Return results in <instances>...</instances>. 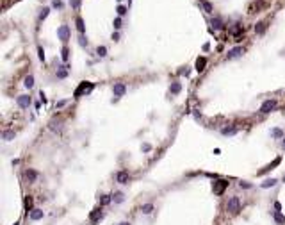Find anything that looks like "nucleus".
Here are the masks:
<instances>
[{
	"instance_id": "obj_38",
	"label": "nucleus",
	"mask_w": 285,
	"mask_h": 225,
	"mask_svg": "<svg viewBox=\"0 0 285 225\" xmlns=\"http://www.w3.org/2000/svg\"><path fill=\"white\" fill-rule=\"evenodd\" d=\"M38 56H39V59H41V61H45V50H43L41 47H38Z\"/></svg>"
},
{
	"instance_id": "obj_26",
	"label": "nucleus",
	"mask_w": 285,
	"mask_h": 225,
	"mask_svg": "<svg viewBox=\"0 0 285 225\" xmlns=\"http://www.w3.org/2000/svg\"><path fill=\"white\" fill-rule=\"evenodd\" d=\"M221 134L223 136H233V134H237V127H225V129H221Z\"/></svg>"
},
{
	"instance_id": "obj_41",
	"label": "nucleus",
	"mask_w": 285,
	"mask_h": 225,
	"mask_svg": "<svg viewBox=\"0 0 285 225\" xmlns=\"http://www.w3.org/2000/svg\"><path fill=\"white\" fill-rule=\"evenodd\" d=\"M141 150H143V152H150V150H152V147H150L148 143H144V145L141 147Z\"/></svg>"
},
{
	"instance_id": "obj_33",
	"label": "nucleus",
	"mask_w": 285,
	"mask_h": 225,
	"mask_svg": "<svg viewBox=\"0 0 285 225\" xmlns=\"http://www.w3.org/2000/svg\"><path fill=\"white\" fill-rule=\"evenodd\" d=\"M48 13H50V9H48V7H43V11L39 13V21H43V20L46 18V16H48Z\"/></svg>"
},
{
	"instance_id": "obj_48",
	"label": "nucleus",
	"mask_w": 285,
	"mask_h": 225,
	"mask_svg": "<svg viewBox=\"0 0 285 225\" xmlns=\"http://www.w3.org/2000/svg\"><path fill=\"white\" fill-rule=\"evenodd\" d=\"M118 2H121V0H118Z\"/></svg>"
},
{
	"instance_id": "obj_27",
	"label": "nucleus",
	"mask_w": 285,
	"mask_h": 225,
	"mask_svg": "<svg viewBox=\"0 0 285 225\" xmlns=\"http://www.w3.org/2000/svg\"><path fill=\"white\" fill-rule=\"evenodd\" d=\"M271 136H273L274 139H283V138H285L282 129H273V131H271Z\"/></svg>"
},
{
	"instance_id": "obj_4",
	"label": "nucleus",
	"mask_w": 285,
	"mask_h": 225,
	"mask_svg": "<svg viewBox=\"0 0 285 225\" xmlns=\"http://www.w3.org/2000/svg\"><path fill=\"white\" fill-rule=\"evenodd\" d=\"M228 188V181H223V179H219V181H216L214 184H212V189H214V193L216 195H223V191Z\"/></svg>"
},
{
	"instance_id": "obj_24",
	"label": "nucleus",
	"mask_w": 285,
	"mask_h": 225,
	"mask_svg": "<svg viewBox=\"0 0 285 225\" xmlns=\"http://www.w3.org/2000/svg\"><path fill=\"white\" fill-rule=\"evenodd\" d=\"M153 209H155L153 204H143V206H141V213H143V214H152Z\"/></svg>"
},
{
	"instance_id": "obj_21",
	"label": "nucleus",
	"mask_w": 285,
	"mask_h": 225,
	"mask_svg": "<svg viewBox=\"0 0 285 225\" xmlns=\"http://www.w3.org/2000/svg\"><path fill=\"white\" fill-rule=\"evenodd\" d=\"M169 91H171L173 95H178L180 91H182V84H180V82H171Z\"/></svg>"
},
{
	"instance_id": "obj_19",
	"label": "nucleus",
	"mask_w": 285,
	"mask_h": 225,
	"mask_svg": "<svg viewBox=\"0 0 285 225\" xmlns=\"http://www.w3.org/2000/svg\"><path fill=\"white\" fill-rule=\"evenodd\" d=\"M112 202L114 204H123V202H125V195H123L121 191H116L112 195Z\"/></svg>"
},
{
	"instance_id": "obj_7",
	"label": "nucleus",
	"mask_w": 285,
	"mask_h": 225,
	"mask_svg": "<svg viewBox=\"0 0 285 225\" xmlns=\"http://www.w3.org/2000/svg\"><path fill=\"white\" fill-rule=\"evenodd\" d=\"M102 218H103V213H102V209H100V207H96V209H93V211L89 213V220H91V223H93V225L98 223Z\"/></svg>"
},
{
	"instance_id": "obj_44",
	"label": "nucleus",
	"mask_w": 285,
	"mask_h": 225,
	"mask_svg": "<svg viewBox=\"0 0 285 225\" xmlns=\"http://www.w3.org/2000/svg\"><path fill=\"white\" fill-rule=\"evenodd\" d=\"M119 39V34L118 32H112V41H118Z\"/></svg>"
},
{
	"instance_id": "obj_32",
	"label": "nucleus",
	"mask_w": 285,
	"mask_h": 225,
	"mask_svg": "<svg viewBox=\"0 0 285 225\" xmlns=\"http://www.w3.org/2000/svg\"><path fill=\"white\" fill-rule=\"evenodd\" d=\"M68 75V70H66V66H62L61 70H57V79H64Z\"/></svg>"
},
{
	"instance_id": "obj_20",
	"label": "nucleus",
	"mask_w": 285,
	"mask_h": 225,
	"mask_svg": "<svg viewBox=\"0 0 285 225\" xmlns=\"http://www.w3.org/2000/svg\"><path fill=\"white\" fill-rule=\"evenodd\" d=\"M23 204H25V209H27V214H29V213H30V211H32V209H34V198H32V197H25V200H23Z\"/></svg>"
},
{
	"instance_id": "obj_40",
	"label": "nucleus",
	"mask_w": 285,
	"mask_h": 225,
	"mask_svg": "<svg viewBox=\"0 0 285 225\" xmlns=\"http://www.w3.org/2000/svg\"><path fill=\"white\" fill-rule=\"evenodd\" d=\"M52 5L57 7V9H61V7H62V2H61V0H54V4H52Z\"/></svg>"
},
{
	"instance_id": "obj_9",
	"label": "nucleus",
	"mask_w": 285,
	"mask_h": 225,
	"mask_svg": "<svg viewBox=\"0 0 285 225\" xmlns=\"http://www.w3.org/2000/svg\"><path fill=\"white\" fill-rule=\"evenodd\" d=\"M45 216V211L43 209H38V207H34L30 213H29V220H32V222H38Z\"/></svg>"
},
{
	"instance_id": "obj_25",
	"label": "nucleus",
	"mask_w": 285,
	"mask_h": 225,
	"mask_svg": "<svg viewBox=\"0 0 285 225\" xmlns=\"http://www.w3.org/2000/svg\"><path fill=\"white\" fill-rule=\"evenodd\" d=\"M23 84H25V88H34V75H27L25 79H23Z\"/></svg>"
},
{
	"instance_id": "obj_2",
	"label": "nucleus",
	"mask_w": 285,
	"mask_h": 225,
	"mask_svg": "<svg viewBox=\"0 0 285 225\" xmlns=\"http://www.w3.org/2000/svg\"><path fill=\"white\" fill-rule=\"evenodd\" d=\"M91 90H93V84H91V82H87V80H82V82H80V86L75 90L73 96H75V98H78L82 93H89Z\"/></svg>"
},
{
	"instance_id": "obj_47",
	"label": "nucleus",
	"mask_w": 285,
	"mask_h": 225,
	"mask_svg": "<svg viewBox=\"0 0 285 225\" xmlns=\"http://www.w3.org/2000/svg\"><path fill=\"white\" fill-rule=\"evenodd\" d=\"M14 225H20V223H18V222H16V223H14Z\"/></svg>"
},
{
	"instance_id": "obj_37",
	"label": "nucleus",
	"mask_w": 285,
	"mask_h": 225,
	"mask_svg": "<svg viewBox=\"0 0 285 225\" xmlns=\"http://www.w3.org/2000/svg\"><path fill=\"white\" fill-rule=\"evenodd\" d=\"M70 5H71L73 9H78V5H80V0H70Z\"/></svg>"
},
{
	"instance_id": "obj_14",
	"label": "nucleus",
	"mask_w": 285,
	"mask_h": 225,
	"mask_svg": "<svg viewBox=\"0 0 285 225\" xmlns=\"http://www.w3.org/2000/svg\"><path fill=\"white\" fill-rule=\"evenodd\" d=\"M280 163H282V159H280V157H276V159H274V161H273L271 165H267L266 168H262V170H260V171H258V175H262V173H266V171H269V170H273L274 166H278Z\"/></svg>"
},
{
	"instance_id": "obj_3",
	"label": "nucleus",
	"mask_w": 285,
	"mask_h": 225,
	"mask_svg": "<svg viewBox=\"0 0 285 225\" xmlns=\"http://www.w3.org/2000/svg\"><path fill=\"white\" fill-rule=\"evenodd\" d=\"M274 109H276V100H274V98L264 100V102H262V106H260V112H262V114H267V112L274 111Z\"/></svg>"
},
{
	"instance_id": "obj_5",
	"label": "nucleus",
	"mask_w": 285,
	"mask_h": 225,
	"mask_svg": "<svg viewBox=\"0 0 285 225\" xmlns=\"http://www.w3.org/2000/svg\"><path fill=\"white\" fill-rule=\"evenodd\" d=\"M57 36H59V39H61L62 43H66V41L70 39V27H68V25H61V27L57 29Z\"/></svg>"
},
{
	"instance_id": "obj_23",
	"label": "nucleus",
	"mask_w": 285,
	"mask_h": 225,
	"mask_svg": "<svg viewBox=\"0 0 285 225\" xmlns=\"http://www.w3.org/2000/svg\"><path fill=\"white\" fill-rule=\"evenodd\" d=\"M266 29H267L266 21H258V23L255 25V32H257V34H264V32H266Z\"/></svg>"
},
{
	"instance_id": "obj_18",
	"label": "nucleus",
	"mask_w": 285,
	"mask_h": 225,
	"mask_svg": "<svg viewBox=\"0 0 285 225\" xmlns=\"http://www.w3.org/2000/svg\"><path fill=\"white\" fill-rule=\"evenodd\" d=\"M75 25H77V31H78L80 34H84V32H86V25H84V20L80 18V16H77V18H75Z\"/></svg>"
},
{
	"instance_id": "obj_46",
	"label": "nucleus",
	"mask_w": 285,
	"mask_h": 225,
	"mask_svg": "<svg viewBox=\"0 0 285 225\" xmlns=\"http://www.w3.org/2000/svg\"><path fill=\"white\" fill-rule=\"evenodd\" d=\"M282 147H283V150H285V138H283V141H282Z\"/></svg>"
},
{
	"instance_id": "obj_15",
	"label": "nucleus",
	"mask_w": 285,
	"mask_h": 225,
	"mask_svg": "<svg viewBox=\"0 0 285 225\" xmlns=\"http://www.w3.org/2000/svg\"><path fill=\"white\" fill-rule=\"evenodd\" d=\"M276 184H278V181L271 177V179H266V181H264V182L260 184V188H262V189H267V188H274Z\"/></svg>"
},
{
	"instance_id": "obj_34",
	"label": "nucleus",
	"mask_w": 285,
	"mask_h": 225,
	"mask_svg": "<svg viewBox=\"0 0 285 225\" xmlns=\"http://www.w3.org/2000/svg\"><path fill=\"white\" fill-rule=\"evenodd\" d=\"M239 188H241V189H251L253 184H249L248 181H241V182H239Z\"/></svg>"
},
{
	"instance_id": "obj_35",
	"label": "nucleus",
	"mask_w": 285,
	"mask_h": 225,
	"mask_svg": "<svg viewBox=\"0 0 285 225\" xmlns=\"http://www.w3.org/2000/svg\"><path fill=\"white\" fill-rule=\"evenodd\" d=\"M96 54L100 57H105L107 56V48H105V47H98V48H96Z\"/></svg>"
},
{
	"instance_id": "obj_17",
	"label": "nucleus",
	"mask_w": 285,
	"mask_h": 225,
	"mask_svg": "<svg viewBox=\"0 0 285 225\" xmlns=\"http://www.w3.org/2000/svg\"><path fill=\"white\" fill-rule=\"evenodd\" d=\"M273 218H274V222L278 225L285 223V216L282 214V211H273Z\"/></svg>"
},
{
	"instance_id": "obj_31",
	"label": "nucleus",
	"mask_w": 285,
	"mask_h": 225,
	"mask_svg": "<svg viewBox=\"0 0 285 225\" xmlns=\"http://www.w3.org/2000/svg\"><path fill=\"white\" fill-rule=\"evenodd\" d=\"M116 11H118V15H119V16H125V15H127V11H128V9H127V7H125V5H121V4H119V5H118V7H116Z\"/></svg>"
},
{
	"instance_id": "obj_28",
	"label": "nucleus",
	"mask_w": 285,
	"mask_h": 225,
	"mask_svg": "<svg viewBox=\"0 0 285 225\" xmlns=\"http://www.w3.org/2000/svg\"><path fill=\"white\" fill-rule=\"evenodd\" d=\"M201 7H203V9H205V13H209V15L214 11V5H212L210 2H207V0H201Z\"/></svg>"
},
{
	"instance_id": "obj_39",
	"label": "nucleus",
	"mask_w": 285,
	"mask_h": 225,
	"mask_svg": "<svg viewBox=\"0 0 285 225\" xmlns=\"http://www.w3.org/2000/svg\"><path fill=\"white\" fill-rule=\"evenodd\" d=\"M121 27V18H116L114 20V29H119Z\"/></svg>"
},
{
	"instance_id": "obj_6",
	"label": "nucleus",
	"mask_w": 285,
	"mask_h": 225,
	"mask_svg": "<svg viewBox=\"0 0 285 225\" xmlns=\"http://www.w3.org/2000/svg\"><path fill=\"white\" fill-rule=\"evenodd\" d=\"M112 93L116 98H119V96H123V95L127 93V86L123 84V82H116L112 86Z\"/></svg>"
},
{
	"instance_id": "obj_43",
	"label": "nucleus",
	"mask_w": 285,
	"mask_h": 225,
	"mask_svg": "<svg viewBox=\"0 0 285 225\" xmlns=\"http://www.w3.org/2000/svg\"><path fill=\"white\" fill-rule=\"evenodd\" d=\"M274 211H282V204L280 202H274Z\"/></svg>"
},
{
	"instance_id": "obj_49",
	"label": "nucleus",
	"mask_w": 285,
	"mask_h": 225,
	"mask_svg": "<svg viewBox=\"0 0 285 225\" xmlns=\"http://www.w3.org/2000/svg\"><path fill=\"white\" fill-rule=\"evenodd\" d=\"M283 181H285V177H283Z\"/></svg>"
},
{
	"instance_id": "obj_36",
	"label": "nucleus",
	"mask_w": 285,
	"mask_h": 225,
	"mask_svg": "<svg viewBox=\"0 0 285 225\" xmlns=\"http://www.w3.org/2000/svg\"><path fill=\"white\" fill-rule=\"evenodd\" d=\"M78 43H80V47H86V45H87V39L84 38V34H80V38H78Z\"/></svg>"
},
{
	"instance_id": "obj_16",
	"label": "nucleus",
	"mask_w": 285,
	"mask_h": 225,
	"mask_svg": "<svg viewBox=\"0 0 285 225\" xmlns=\"http://www.w3.org/2000/svg\"><path fill=\"white\" fill-rule=\"evenodd\" d=\"M210 25H212V29H216V31L225 29V23H223L219 18H212V20H210Z\"/></svg>"
},
{
	"instance_id": "obj_8",
	"label": "nucleus",
	"mask_w": 285,
	"mask_h": 225,
	"mask_svg": "<svg viewBox=\"0 0 285 225\" xmlns=\"http://www.w3.org/2000/svg\"><path fill=\"white\" fill-rule=\"evenodd\" d=\"M128 179H130V175H128V171H125V170H119V171L116 173V182H118V184H128Z\"/></svg>"
},
{
	"instance_id": "obj_45",
	"label": "nucleus",
	"mask_w": 285,
	"mask_h": 225,
	"mask_svg": "<svg viewBox=\"0 0 285 225\" xmlns=\"http://www.w3.org/2000/svg\"><path fill=\"white\" fill-rule=\"evenodd\" d=\"M119 225H132V223H130V222H121Z\"/></svg>"
},
{
	"instance_id": "obj_13",
	"label": "nucleus",
	"mask_w": 285,
	"mask_h": 225,
	"mask_svg": "<svg viewBox=\"0 0 285 225\" xmlns=\"http://www.w3.org/2000/svg\"><path fill=\"white\" fill-rule=\"evenodd\" d=\"M205 66H207V59L201 56L196 59V72H203L205 70Z\"/></svg>"
},
{
	"instance_id": "obj_29",
	"label": "nucleus",
	"mask_w": 285,
	"mask_h": 225,
	"mask_svg": "<svg viewBox=\"0 0 285 225\" xmlns=\"http://www.w3.org/2000/svg\"><path fill=\"white\" fill-rule=\"evenodd\" d=\"M112 202V195H103L102 198H100V206H107V204H111Z\"/></svg>"
},
{
	"instance_id": "obj_11",
	"label": "nucleus",
	"mask_w": 285,
	"mask_h": 225,
	"mask_svg": "<svg viewBox=\"0 0 285 225\" xmlns=\"http://www.w3.org/2000/svg\"><path fill=\"white\" fill-rule=\"evenodd\" d=\"M16 104H18L21 109H27V107L30 106V96H27V95H20L18 98H16Z\"/></svg>"
},
{
	"instance_id": "obj_30",
	"label": "nucleus",
	"mask_w": 285,
	"mask_h": 225,
	"mask_svg": "<svg viewBox=\"0 0 285 225\" xmlns=\"http://www.w3.org/2000/svg\"><path fill=\"white\" fill-rule=\"evenodd\" d=\"M61 57H62V61H68V57H70V48H68V47H62Z\"/></svg>"
},
{
	"instance_id": "obj_42",
	"label": "nucleus",
	"mask_w": 285,
	"mask_h": 225,
	"mask_svg": "<svg viewBox=\"0 0 285 225\" xmlns=\"http://www.w3.org/2000/svg\"><path fill=\"white\" fill-rule=\"evenodd\" d=\"M68 104V100H61V102H57V107H64Z\"/></svg>"
},
{
	"instance_id": "obj_10",
	"label": "nucleus",
	"mask_w": 285,
	"mask_h": 225,
	"mask_svg": "<svg viewBox=\"0 0 285 225\" xmlns=\"http://www.w3.org/2000/svg\"><path fill=\"white\" fill-rule=\"evenodd\" d=\"M242 54H244V48H242V47H233L232 50H228L226 59H235V57L242 56Z\"/></svg>"
},
{
	"instance_id": "obj_1",
	"label": "nucleus",
	"mask_w": 285,
	"mask_h": 225,
	"mask_svg": "<svg viewBox=\"0 0 285 225\" xmlns=\"http://www.w3.org/2000/svg\"><path fill=\"white\" fill-rule=\"evenodd\" d=\"M226 211L230 214H237L239 211H241V198L237 197V195H233V197H230L226 202Z\"/></svg>"
},
{
	"instance_id": "obj_12",
	"label": "nucleus",
	"mask_w": 285,
	"mask_h": 225,
	"mask_svg": "<svg viewBox=\"0 0 285 225\" xmlns=\"http://www.w3.org/2000/svg\"><path fill=\"white\" fill-rule=\"evenodd\" d=\"M25 179L29 181V182H36V179H38V171L36 170H32V168H29V170H25Z\"/></svg>"
},
{
	"instance_id": "obj_22",
	"label": "nucleus",
	"mask_w": 285,
	"mask_h": 225,
	"mask_svg": "<svg viewBox=\"0 0 285 225\" xmlns=\"http://www.w3.org/2000/svg\"><path fill=\"white\" fill-rule=\"evenodd\" d=\"M14 136H16L14 131H4L2 132V139H4V141H11V139H14Z\"/></svg>"
}]
</instances>
